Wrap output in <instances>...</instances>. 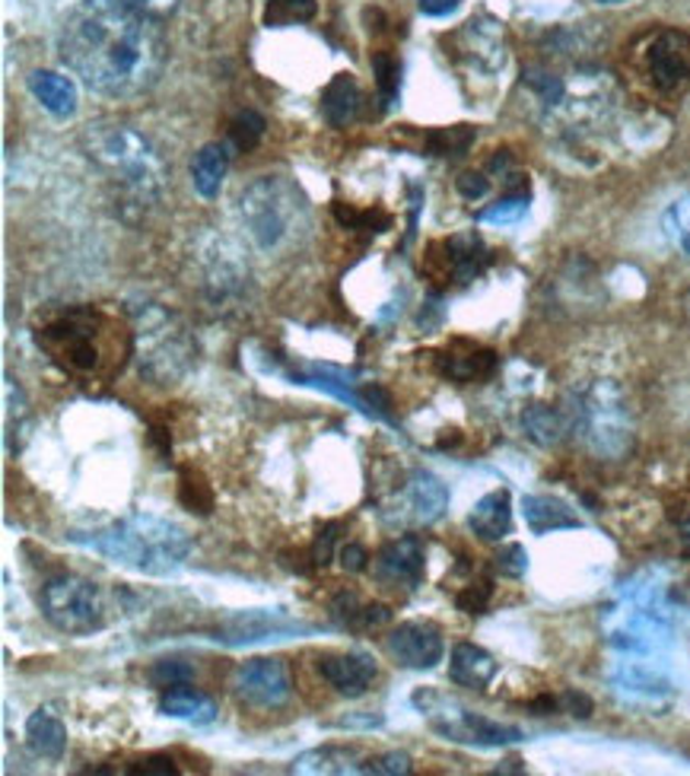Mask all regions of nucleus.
Here are the masks:
<instances>
[{"label":"nucleus","mask_w":690,"mask_h":776,"mask_svg":"<svg viewBox=\"0 0 690 776\" xmlns=\"http://www.w3.org/2000/svg\"><path fill=\"white\" fill-rule=\"evenodd\" d=\"M633 64L656 96L681 99L690 90V35L681 30L649 32L636 45Z\"/></svg>","instance_id":"10"},{"label":"nucleus","mask_w":690,"mask_h":776,"mask_svg":"<svg viewBox=\"0 0 690 776\" xmlns=\"http://www.w3.org/2000/svg\"><path fill=\"white\" fill-rule=\"evenodd\" d=\"M661 230H665L668 242H671L685 258H690V195L688 198H681V201H675L671 208L665 210Z\"/></svg>","instance_id":"33"},{"label":"nucleus","mask_w":690,"mask_h":776,"mask_svg":"<svg viewBox=\"0 0 690 776\" xmlns=\"http://www.w3.org/2000/svg\"><path fill=\"white\" fill-rule=\"evenodd\" d=\"M449 678L458 687L483 690L497 678V658L475 643H458L449 656Z\"/></svg>","instance_id":"25"},{"label":"nucleus","mask_w":690,"mask_h":776,"mask_svg":"<svg viewBox=\"0 0 690 776\" xmlns=\"http://www.w3.org/2000/svg\"><path fill=\"white\" fill-rule=\"evenodd\" d=\"M389 509H394L386 516L391 525H433L449 509V490L436 475L414 472L404 480L401 494L391 497Z\"/></svg>","instance_id":"13"},{"label":"nucleus","mask_w":690,"mask_h":776,"mask_svg":"<svg viewBox=\"0 0 690 776\" xmlns=\"http://www.w3.org/2000/svg\"><path fill=\"white\" fill-rule=\"evenodd\" d=\"M617 687L621 690H631V694H639V697H661L668 694V681L656 675L653 668L646 665H631L617 675Z\"/></svg>","instance_id":"38"},{"label":"nucleus","mask_w":690,"mask_h":776,"mask_svg":"<svg viewBox=\"0 0 690 776\" xmlns=\"http://www.w3.org/2000/svg\"><path fill=\"white\" fill-rule=\"evenodd\" d=\"M522 430H525V436L535 440L538 446H557V443L564 440V433L570 430V420L564 418V414H557V411L547 408V404H532V408H525V414H522Z\"/></svg>","instance_id":"30"},{"label":"nucleus","mask_w":690,"mask_h":776,"mask_svg":"<svg viewBox=\"0 0 690 776\" xmlns=\"http://www.w3.org/2000/svg\"><path fill=\"white\" fill-rule=\"evenodd\" d=\"M331 614L337 618V624L347 630H376L391 621V611L386 605H369L360 601V596L354 592H341L331 601Z\"/></svg>","instance_id":"29"},{"label":"nucleus","mask_w":690,"mask_h":776,"mask_svg":"<svg viewBox=\"0 0 690 776\" xmlns=\"http://www.w3.org/2000/svg\"><path fill=\"white\" fill-rule=\"evenodd\" d=\"M240 220L258 252H280L305 230L309 208L300 185L287 176H261L240 195Z\"/></svg>","instance_id":"6"},{"label":"nucleus","mask_w":690,"mask_h":776,"mask_svg":"<svg viewBox=\"0 0 690 776\" xmlns=\"http://www.w3.org/2000/svg\"><path fill=\"white\" fill-rule=\"evenodd\" d=\"M305 624L287 618L283 611H242L226 618L213 640H223L230 646H248V643H261V640H283L293 633H305Z\"/></svg>","instance_id":"16"},{"label":"nucleus","mask_w":690,"mask_h":776,"mask_svg":"<svg viewBox=\"0 0 690 776\" xmlns=\"http://www.w3.org/2000/svg\"><path fill=\"white\" fill-rule=\"evenodd\" d=\"M522 512H525V522H528V529L535 535L560 532V529H579L582 525V519L564 500H557V497H525L522 500Z\"/></svg>","instance_id":"28"},{"label":"nucleus","mask_w":690,"mask_h":776,"mask_svg":"<svg viewBox=\"0 0 690 776\" xmlns=\"http://www.w3.org/2000/svg\"><path fill=\"white\" fill-rule=\"evenodd\" d=\"M423 573H426V547L418 535L394 537L372 561V576L386 586L418 589Z\"/></svg>","instance_id":"15"},{"label":"nucleus","mask_w":690,"mask_h":776,"mask_svg":"<svg viewBox=\"0 0 690 776\" xmlns=\"http://www.w3.org/2000/svg\"><path fill=\"white\" fill-rule=\"evenodd\" d=\"M570 430L592 455L617 462L633 448V411L614 379H592L570 398Z\"/></svg>","instance_id":"5"},{"label":"nucleus","mask_w":690,"mask_h":776,"mask_svg":"<svg viewBox=\"0 0 690 776\" xmlns=\"http://www.w3.org/2000/svg\"><path fill=\"white\" fill-rule=\"evenodd\" d=\"M265 128L268 124H265V119L258 112L245 109V112H240L236 119L230 121V147L236 149V153L255 149L261 144V137H265Z\"/></svg>","instance_id":"34"},{"label":"nucleus","mask_w":690,"mask_h":776,"mask_svg":"<svg viewBox=\"0 0 690 776\" xmlns=\"http://www.w3.org/2000/svg\"><path fill=\"white\" fill-rule=\"evenodd\" d=\"M560 710H567L570 717L586 719L589 713H592V700H589L586 694H576V690H567V694L560 697Z\"/></svg>","instance_id":"48"},{"label":"nucleus","mask_w":690,"mask_h":776,"mask_svg":"<svg viewBox=\"0 0 690 776\" xmlns=\"http://www.w3.org/2000/svg\"><path fill=\"white\" fill-rule=\"evenodd\" d=\"M64 67L92 92L134 99L151 92L169 60V42L159 20L87 7L64 20L58 32Z\"/></svg>","instance_id":"1"},{"label":"nucleus","mask_w":690,"mask_h":776,"mask_svg":"<svg viewBox=\"0 0 690 776\" xmlns=\"http://www.w3.org/2000/svg\"><path fill=\"white\" fill-rule=\"evenodd\" d=\"M468 525L480 541H503L512 532V500L510 490H493L487 497H480L471 516H468Z\"/></svg>","instance_id":"24"},{"label":"nucleus","mask_w":690,"mask_h":776,"mask_svg":"<svg viewBox=\"0 0 690 776\" xmlns=\"http://www.w3.org/2000/svg\"><path fill=\"white\" fill-rule=\"evenodd\" d=\"M159 713L188 722V725H208L216 719V703L204 690H194L191 685L166 687L159 697Z\"/></svg>","instance_id":"21"},{"label":"nucleus","mask_w":690,"mask_h":776,"mask_svg":"<svg viewBox=\"0 0 690 776\" xmlns=\"http://www.w3.org/2000/svg\"><path fill=\"white\" fill-rule=\"evenodd\" d=\"M414 707L421 710L430 729L449 742H458V745H475V747H507L522 742V729L515 725H507V722H497V719L478 717L458 703L446 700L443 694L436 690H426L421 687L414 697Z\"/></svg>","instance_id":"9"},{"label":"nucleus","mask_w":690,"mask_h":776,"mask_svg":"<svg viewBox=\"0 0 690 776\" xmlns=\"http://www.w3.org/2000/svg\"><path fill=\"white\" fill-rule=\"evenodd\" d=\"M418 3H421V13H426V16H449L461 0H418Z\"/></svg>","instance_id":"50"},{"label":"nucleus","mask_w":690,"mask_h":776,"mask_svg":"<svg viewBox=\"0 0 690 776\" xmlns=\"http://www.w3.org/2000/svg\"><path fill=\"white\" fill-rule=\"evenodd\" d=\"M315 0H268L265 3V26L268 30H287L297 23H309L315 16Z\"/></svg>","instance_id":"31"},{"label":"nucleus","mask_w":690,"mask_h":776,"mask_svg":"<svg viewBox=\"0 0 690 776\" xmlns=\"http://www.w3.org/2000/svg\"><path fill=\"white\" fill-rule=\"evenodd\" d=\"M436 369L439 376H446L458 386H471L480 379H490L497 369V354L480 347V344H468V341H452L446 351L436 354Z\"/></svg>","instance_id":"19"},{"label":"nucleus","mask_w":690,"mask_h":776,"mask_svg":"<svg viewBox=\"0 0 690 776\" xmlns=\"http://www.w3.org/2000/svg\"><path fill=\"white\" fill-rule=\"evenodd\" d=\"M319 675L334 687V694L354 700V697H363L372 687V681L379 678V665L363 650L325 653V656H319Z\"/></svg>","instance_id":"17"},{"label":"nucleus","mask_w":690,"mask_h":776,"mask_svg":"<svg viewBox=\"0 0 690 776\" xmlns=\"http://www.w3.org/2000/svg\"><path fill=\"white\" fill-rule=\"evenodd\" d=\"M386 650L389 656L411 672H430L436 668L446 656V643H443V630L433 621H404L386 636Z\"/></svg>","instance_id":"14"},{"label":"nucleus","mask_w":690,"mask_h":776,"mask_svg":"<svg viewBox=\"0 0 690 776\" xmlns=\"http://www.w3.org/2000/svg\"><path fill=\"white\" fill-rule=\"evenodd\" d=\"M337 557H341V567L347 569V573H363V569L369 567V554H366V547H360V544H344L337 551Z\"/></svg>","instance_id":"47"},{"label":"nucleus","mask_w":690,"mask_h":776,"mask_svg":"<svg viewBox=\"0 0 690 776\" xmlns=\"http://www.w3.org/2000/svg\"><path fill=\"white\" fill-rule=\"evenodd\" d=\"M493 567L500 569L503 576L519 579V576L528 569V554H525V547H522V544H507L503 551H497V557H493Z\"/></svg>","instance_id":"45"},{"label":"nucleus","mask_w":690,"mask_h":776,"mask_svg":"<svg viewBox=\"0 0 690 776\" xmlns=\"http://www.w3.org/2000/svg\"><path fill=\"white\" fill-rule=\"evenodd\" d=\"M411 757L404 751H386V754H366L363 774L376 776H404L411 774Z\"/></svg>","instance_id":"43"},{"label":"nucleus","mask_w":690,"mask_h":776,"mask_svg":"<svg viewBox=\"0 0 690 776\" xmlns=\"http://www.w3.org/2000/svg\"><path fill=\"white\" fill-rule=\"evenodd\" d=\"M35 347L64 376L84 383H112L134 357V325L99 306H67L32 331Z\"/></svg>","instance_id":"2"},{"label":"nucleus","mask_w":690,"mask_h":776,"mask_svg":"<svg viewBox=\"0 0 690 776\" xmlns=\"http://www.w3.org/2000/svg\"><path fill=\"white\" fill-rule=\"evenodd\" d=\"M685 315H688V319H690V290H688V293H685Z\"/></svg>","instance_id":"51"},{"label":"nucleus","mask_w":690,"mask_h":776,"mask_svg":"<svg viewBox=\"0 0 690 776\" xmlns=\"http://www.w3.org/2000/svg\"><path fill=\"white\" fill-rule=\"evenodd\" d=\"M475 131L468 124H455V128H439L433 134H426V153L433 156H461L471 147Z\"/></svg>","instance_id":"35"},{"label":"nucleus","mask_w":690,"mask_h":776,"mask_svg":"<svg viewBox=\"0 0 690 776\" xmlns=\"http://www.w3.org/2000/svg\"><path fill=\"white\" fill-rule=\"evenodd\" d=\"M341 532H344L341 522H325V525L315 532V541H312V547H309V564H312V567H329L331 561H334Z\"/></svg>","instance_id":"41"},{"label":"nucleus","mask_w":690,"mask_h":776,"mask_svg":"<svg viewBox=\"0 0 690 776\" xmlns=\"http://www.w3.org/2000/svg\"><path fill=\"white\" fill-rule=\"evenodd\" d=\"M233 690L240 694L245 703L274 710L283 707L293 694V678L290 665L280 656H258L245 658L236 675H233Z\"/></svg>","instance_id":"12"},{"label":"nucleus","mask_w":690,"mask_h":776,"mask_svg":"<svg viewBox=\"0 0 690 776\" xmlns=\"http://www.w3.org/2000/svg\"><path fill=\"white\" fill-rule=\"evenodd\" d=\"M458 191H461L468 201H478V198L487 195V179H483L480 173H465V176L458 179Z\"/></svg>","instance_id":"49"},{"label":"nucleus","mask_w":690,"mask_h":776,"mask_svg":"<svg viewBox=\"0 0 690 776\" xmlns=\"http://www.w3.org/2000/svg\"><path fill=\"white\" fill-rule=\"evenodd\" d=\"M458 58H465L480 74H497L507 64V45H503V30L493 20H471L465 30L455 35Z\"/></svg>","instance_id":"18"},{"label":"nucleus","mask_w":690,"mask_h":776,"mask_svg":"<svg viewBox=\"0 0 690 776\" xmlns=\"http://www.w3.org/2000/svg\"><path fill=\"white\" fill-rule=\"evenodd\" d=\"M372 74H376V87H379V102H382V109H389L398 99V87H401V64L391 55V48H379L372 55Z\"/></svg>","instance_id":"32"},{"label":"nucleus","mask_w":690,"mask_h":776,"mask_svg":"<svg viewBox=\"0 0 690 776\" xmlns=\"http://www.w3.org/2000/svg\"><path fill=\"white\" fill-rule=\"evenodd\" d=\"M26 742H30L32 754H38L45 761H60L64 751H67V725L60 722L55 710L38 707L26 719Z\"/></svg>","instance_id":"26"},{"label":"nucleus","mask_w":690,"mask_h":776,"mask_svg":"<svg viewBox=\"0 0 690 776\" xmlns=\"http://www.w3.org/2000/svg\"><path fill=\"white\" fill-rule=\"evenodd\" d=\"M134 325V357L141 363V376H147L156 386H172L191 369L194 363V341L188 329L169 309L156 302H141L131 309Z\"/></svg>","instance_id":"7"},{"label":"nucleus","mask_w":690,"mask_h":776,"mask_svg":"<svg viewBox=\"0 0 690 776\" xmlns=\"http://www.w3.org/2000/svg\"><path fill=\"white\" fill-rule=\"evenodd\" d=\"M147 678H151L153 685L159 687V690H166V687L191 685V681H194V665H191V662H185V658H159V662H153L151 665Z\"/></svg>","instance_id":"39"},{"label":"nucleus","mask_w":690,"mask_h":776,"mask_svg":"<svg viewBox=\"0 0 690 776\" xmlns=\"http://www.w3.org/2000/svg\"><path fill=\"white\" fill-rule=\"evenodd\" d=\"M127 774L134 776H176L181 774L179 764L169 757V754H147V757H141V761H134V767H127Z\"/></svg>","instance_id":"46"},{"label":"nucleus","mask_w":690,"mask_h":776,"mask_svg":"<svg viewBox=\"0 0 690 776\" xmlns=\"http://www.w3.org/2000/svg\"><path fill=\"white\" fill-rule=\"evenodd\" d=\"M84 149L134 204H156L163 198L169 173L144 134L124 124H96L84 134Z\"/></svg>","instance_id":"4"},{"label":"nucleus","mask_w":690,"mask_h":776,"mask_svg":"<svg viewBox=\"0 0 690 776\" xmlns=\"http://www.w3.org/2000/svg\"><path fill=\"white\" fill-rule=\"evenodd\" d=\"M490 255L487 245L475 233H455L449 240L433 242L423 255V274L436 287H455V284H471L480 270L487 268Z\"/></svg>","instance_id":"11"},{"label":"nucleus","mask_w":690,"mask_h":776,"mask_svg":"<svg viewBox=\"0 0 690 776\" xmlns=\"http://www.w3.org/2000/svg\"><path fill=\"white\" fill-rule=\"evenodd\" d=\"M363 90L350 74H334L331 84L322 90V115L331 128H347L360 119Z\"/></svg>","instance_id":"23"},{"label":"nucleus","mask_w":690,"mask_h":776,"mask_svg":"<svg viewBox=\"0 0 690 776\" xmlns=\"http://www.w3.org/2000/svg\"><path fill=\"white\" fill-rule=\"evenodd\" d=\"M366 754L354 745L312 747L293 761V774H363Z\"/></svg>","instance_id":"20"},{"label":"nucleus","mask_w":690,"mask_h":776,"mask_svg":"<svg viewBox=\"0 0 690 776\" xmlns=\"http://www.w3.org/2000/svg\"><path fill=\"white\" fill-rule=\"evenodd\" d=\"M525 210H528V191H519V195H507L503 201H497V204H490L487 210H480V220L483 223H515V220H522L525 217Z\"/></svg>","instance_id":"42"},{"label":"nucleus","mask_w":690,"mask_h":776,"mask_svg":"<svg viewBox=\"0 0 690 776\" xmlns=\"http://www.w3.org/2000/svg\"><path fill=\"white\" fill-rule=\"evenodd\" d=\"M70 541L144 576H172L191 554L188 532L156 516H127L92 532H70Z\"/></svg>","instance_id":"3"},{"label":"nucleus","mask_w":690,"mask_h":776,"mask_svg":"<svg viewBox=\"0 0 690 776\" xmlns=\"http://www.w3.org/2000/svg\"><path fill=\"white\" fill-rule=\"evenodd\" d=\"M38 608L42 618L67 636H90L105 628V601L96 583L74 573L48 576L38 589Z\"/></svg>","instance_id":"8"},{"label":"nucleus","mask_w":690,"mask_h":776,"mask_svg":"<svg viewBox=\"0 0 690 776\" xmlns=\"http://www.w3.org/2000/svg\"><path fill=\"white\" fill-rule=\"evenodd\" d=\"M179 500H181V507L188 509V512L208 516L213 507V494H211V487H208V480H204V475H198V472L185 468L179 478Z\"/></svg>","instance_id":"36"},{"label":"nucleus","mask_w":690,"mask_h":776,"mask_svg":"<svg viewBox=\"0 0 690 776\" xmlns=\"http://www.w3.org/2000/svg\"><path fill=\"white\" fill-rule=\"evenodd\" d=\"M334 217L347 230H363V233H386L391 226V217L386 210H357L350 204H334Z\"/></svg>","instance_id":"37"},{"label":"nucleus","mask_w":690,"mask_h":776,"mask_svg":"<svg viewBox=\"0 0 690 776\" xmlns=\"http://www.w3.org/2000/svg\"><path fill=\"white\" fill-rule=\"evenodd\" d=\"M226 169H230V147L226 144H204V147L194 153V163H191V185L201 198H216L223 179H226Z\"/></svg>","instance_id":"27"},{"label":"nucleus","mask_w":690,"mask_h":776,"mask_svg":"<svg viewBox=\"0 0 690 776\" xmlns=\"http://www.w3.org/2000/svg\"><path fill=\"white\" fill-rule=\"evenodd\" d=\"M490 596H493V583H490V579H471V583L455 596V605H458L465 614H483Z\"/></svg>","instance_id":"44"},{"label":"nucleus","mask_w":690,"mask_h":776,"mask_svg":"<svg viewBox=\"0 0 690 776\" xmlns=\"http://www.w3.org/2000/svg\"><path fill=\"white\" fill-rule=\"evenodd\" d=\"M30 92L42 102L45 112H52L55 119H70L77 112V84L70 77H64L58 70H32Z\"/></svg>","instance_id":"22"},{"label":"nucleus","mask_w":690,"mask_h":776,"mask_svg":"<svg viewBox=\"0 0 690 776\" xmlns=\"http://www.w3.org/2000/svg\"><path fill=\"white\" fill-rule=\"evenodd\" d=\"M599 3H608V7H614V3H624V0H599Z\"/></svg>","instance_id":"52"},{"label":"nucleus","mask_w":690,"mask_h":776,"mask_svg":"<svg viewBox=\"0 0 690 776\" xmlns=\"http://www.w3.org/2000/svg\"><path fill=\"white\" fill-rule=\"evenodd\" d=\"M92 7H102V10H121V13H141V16H166L179 7V0H90Z\"/></svg>","instance_id":"40"}]
</instances>
